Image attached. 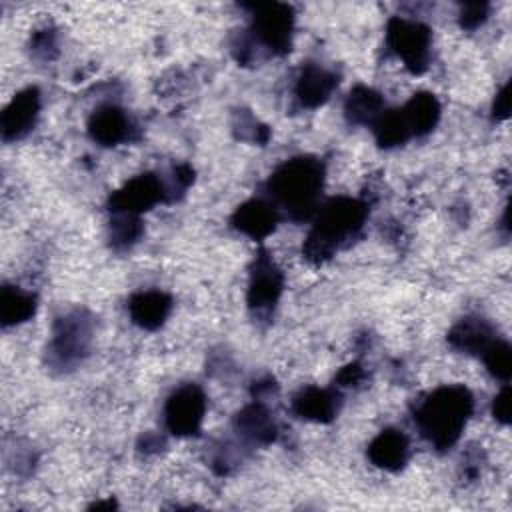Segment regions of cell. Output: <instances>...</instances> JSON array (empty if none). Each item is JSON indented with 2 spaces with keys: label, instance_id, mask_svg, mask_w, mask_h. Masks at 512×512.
Here are the masks:
<instances>
[{
  "label": "cell",
  "instance_id": "6da1fadb",
  "mask_svg": "<svg viewBox=\"0 0 512 512\" xmlns=\"http://www.w3.org/2000/svg\"><path fill=\"white\" fill-rule=\"evenodd\" d=\"M368 218V204L350 196H334L318 206L314 226L302 244V254L312 264L330 260L340 248L348 246Z\"/></svg>",
  "mask_w": 512,
  "mask_h": 512
},
{
  "label": "cell",
  "instance_id": "7a4b0ae2",
  "mask_svg": "<svg viewBox=\"0 0 512 512\" xmlns=\"http://www.w3.org/2000/svg\"><path fill=\"white\" fill-rule=\"evenodd\" d=\"M324 186V164L314 156H294L268 178V194L276 208L286 210L294 222L312 218Z\"/></svg>",
  "mask_w": 512,
  "mask_h": 512
},
{
  "label": "cell",
  "instance_id": "3957f363",
  "mask_svg": "<svg viewBox=\"0 0 512 512\" xmlns=\"http://www.w3.org/2000/svg\"><path fill=\"white\" fill-rule=\"evenodd\" d=\"M472 410L474 396L466 386H440L416 406L414 422L436 450H446L458 442Z\"/></svg>",
  "mask_w": 512,
  "mask_h": 512
},
{
  "label": "cell",
  "instance_id": "277c9868",
  "mask_svg": "<svg viewBox=\"0 0 512 512\" xmlns=\"http://www.w3.org/2000/svg\"><path fill=\"white\" fill-rule=\"evenodd\" d=\"M92 334L94 320L86 310L76 308L58 316L46 348V364L56 372L78 368L90 352Z\"/></svg>",
  "mask_w": 512,
  "mask_h": 512
},
{
  "label": "cell",
  "instance_id": "5b68a950",
  "mask_svg": "<svg viewBox=\"0 0 512 512\" xmlns=\"http://www.w3.org/2000/svg\"><path fill=\"white\" fill-rule=\"evenodd\" d=\"M252 10V26L250 40L254 46L266 48L270 54H286L292 46V30H294V10L288 4L280 2H264L250 4Z\"/></svg>",
  "mask_w": 512,
  "mask_h": 512
},
{
  "label": "cell",
  "instance_id": "8992f818",
  "mask_svg": "<svg viewBox=\"0 0 512 512\" xmlns=\"http://www.w3.org/2000/svg\"><path fill=\"white\" fill-rule=\"evenodd\" d=\"M386 44L412 74L428 70L432 34L426 24L394 16L386 24Z\"/></svg>",
  "mask_w": 512,
  "mask_h": 512
},
{
  "label": "cell",
  "instance_id": "52a82bcc",
  "mask_svg": "<svg viewBox=\"0 0 512 512\" xmlns=\"http://www.w3.org/2000/svg\"><path fill=\"white\" fill-rule=\"evenodd\" d=\"M206 414V394L198 384L178 386L164 404V424L174 436L200 434Z\"/></svg>",
  "mask_w": 512,
  "mask_h": 512
},
{
  "label": "cell",
  "instance_id": "ba28073f",
  "mask_svg": "<svg viewBox=\"0 0 512 512\" xmlns=\"http://www.w3.org/2000/svg\"><path fill=\"white\" fill-rule=\"evenodd\" d=\"M284 288L282 270L276 266L268 250L260 248L254 256L248 280V308L256 316H268L280 300Z\"/></svg>",
  "mask_w": 512,
  "mask_h": 512
},
{
  "label": "cell",
  "instance_id": "9c48e42d",
  "mask_svg": "<svg viewBox=\"0 0 512 512\" xmlns=\"http://www.w3.org/2000/svg\"><path fill=\"white\" fill-rule=\"evenodd\" d=\"M168 202L164 178L146 172L128 180L122 188L112 192L108 200V208L112 214H136L150 210L152 206Z\"/></svg>",
  "mask_w": 512,
  "mask_h": 512
},
{
  "label": "cell",
  "instance_id": "30bf717a",
  "mask_svg": "<svg viewBox=\"0 0 512 512\" xmlns=\"http://www.w3.org/2000/svg\"><path fill=\"white\" fill-rule=\"evenodd\" d=\"M134 120L128 112L116 104L98 106L88 120V134L100 146H118L122 142L134 140L136 132Z\"/></svg>",
  "mask_w": 512,
  "mask_h": 512
},
{
  "label": "cell",
  "instance_id": "8fae6325",
  "mask_svg": "<svg viewBox=\"0 0 512 512\" xmlns=\"http://www.w3.org/2000/svg\"><path fill=\"white\" fill-rule=\"evenodd\" d=\"M40 112V90L28 86L20 90L0 116V134L4 142H14L24 138L36 124Z\"/></svg>",
  "mask_w": 512,
  "mask_h": 512
},
{
  "label": "cell",
  "instance_id": "7c38bea8",
  "mask_svg": "<svg viewBox=\"0 0 512 512\" xmlns=\"http://www.w3.org/2000/svg\"><path fill=\"white\" fill-rule=\"evenodd\" d=\"M232 226L252 240H262L274 232L278 224V208L274 202L252 198L236 208L230 218Z\"/></svg>",
  "mask_w": 512,
  "mask_h": 512
},
{
  "label": "cell",
  "instance_id": "4fadbf2b",
  "mask_svg": "<svg viewBox=\"0 0 512 512\" xmlns=\"http://www.w3.org/2000/svg\"><path fill=\"white\" fill-rule=\"evenodd\" d=\"M342 406V396L334 388L308 386L300 390L292 400L296 416L312 422H332Z\"/></svg>",
  "mask_w": 512,
  "mask_h": 512
},
{
  "label": "cell",
  "instance_id": "5bb4252c",
  "mask_svg": "<svg viewBox=\"0 0 512 512\" xmlns=\"http://www.w3.org/2000/svg\"><path fill=\"white\" fill-rule=\"evenodd\" d=\"M336 86H338V76L332 70L320 64H306L298 74L294 94L300 106L318 108L330 98Z\"/></svg>",
  "mask_w": 512,
  "mask_h": 512
},
{
  "label": "cell",
  "instance_id": "9a60e30c",
  "mask_svg": "<svg viewBox=\"0 0 512 512\" xmlns=\"http://www.w3.org/2000/svg\"><path fill=\"white\" fill-rule=\"evenodd\" d=\"M234 428L246 442L258 444V446L272 444L278 434V426H276L270 410L258 398H254V402L246 404L236 414Z\"/></svg>",
  "mask_w": 512,
  "mask_h": 512
},
{
  "label": "cell",
  "instance_id": "2e32d148",
  "mask_svg": "<svg viewBox=\"0 0 512 512\" xmlns=\"http://www.w3.org/2000/svg\"><path fill=\"white\" fill-rule=\"evenodd\" d=\"M172 310V298L162 290H140L128 300V314L142 330H158Z\"/></svg>",
  "mask_w": 512,
  "mask_h": 512
},
{
  "label": "cell",
  "instance_id": "e0dca14e",
  "mask_svg": "<svg viewBox=\"0 0 512 512\" xmlns=\"http://www.w3.org/2000/svg\"><path fill=\"white\" fill-rule=\"evenodd\" d=\"M410 456V442L402 430L386 428L382 430L368 446V458L374 466L396 472L400 470Z\"/></svg>",
  "mask_w": 512,
  "mask_h": 512
},
{
  "label": "cell",
  "instance_id": "ac0fdd59",
  "mask_svg": "<svg viewBox=\"0 0 512 512\" xmlns=\"http://www.w3.org/2000/svg\"><path fill=\"white\" fill-rule=\"evenodd\" d=\"M494 340L496 334L492 324L480 316H466L448 332L450 346L466 354H482Z\"/></svg>",
  "mask_w": 512,
  "mask_h": 512
},
{
  "label": "cell",
  "instance_id": "d6986e66",
  "mask_svg": "<svg viewBox=\"0 0 512 512\" xmlns=\"http://www.w3.org/2000/svg\"><path fill=\"white\" fill-rule=\"evenodd\" d=\"M402 112L406 116L412 136H426L438 124L442 108L434 94L418 92L402 106Z\"/></svg>",
  "mask_w": 512,
  "mask_h": 512
},
{
  "label": "cell",
  "instance_id": "ffe728a7",
  "mask_svg": "<svg viewBox=\"0 0 512 512\" xmlns=\"http://www.w3.org/2000/svg\"><path fill=\"white\" fill-rule=\"evenodd\" d=\"M382 112H384V98L376 90L362 84L356 86L344 102V114L350 124L372 126Z\"/></svg>",
  "mask_w": 512,
  "mask_h": 512
},
{
  "label": "cell",
  "instance_id": "44dd1931",
  "mask_svg": "<svg viewBox=\"0 0 512 512\" xmlns=\"http://www.w3.org/2000/svg\"><path fill=\"white\" fill-rule=\"evenodd\" d=\"M36 312V296L18 286L4 284L0 294V322L4 328L30 320Z\"/></svg>",
  "mask_w": 512,
  "mask_h": 512
},
{
  "label": "cell",
  "instance_id": "7402d4cb",
  "mask_svg": "<svg viewBox=\"0 0 512 512\" xmlns=\"http://www.w3.org/2000/svg\"><path fill=\"white\" fill-rule=\"evenodd\" d=\"M376 142L384 148H394L404 144L408 138H412L410 126L406 122V116L402 112V108H394V110H384L378 120L372 124Z\"/></svg>",
  "mask_w": 512,
  "mask_h": 512
},
{
  "label": "cell",
  "instance_id": "603a6c76",
  "mask_svg": "<svg viewBox=\"0 0 512 512\" xmlns=\"http://www.w3.org/2000/svg\"><path fill=\"white\" fill-rule=\"evenodd\" d=\"M144 228L140 222V216L136 214H114L110 220V244L114 250H128L132 248L138 238L142 236Z\"/></svg>",
  "mask_w": 512,
  "mask_h": 512
},
{
  "label": "cell",
  "instance_id": "cb8c5ba5",
  "mask_svg": "<svg viewBox=\"0 0 512 512\" xmlns=\"http://www.w3.org/2000/svg\"><path fill=\"white\" fill-rule=\"evenodd\" d=\"M482 358H484V364L488 368V372L502 380V382H508L510 374H512V350L508 346V342L504 340H494L484 352H482Z\"/></svg>",
  "mask_w": 512,
  "mask_h": 512
},
{
  "label": "cell",
  "instance_id": "d4e9b609",
  "mask_svg": "<svg viewBox=\"0 0 512 512\" xmlns=\"http://www.w3.org/2000/svg\"><path fill=\"white\" fill-rule=\"evenodd\" d=\"M234 132H236V138L244 140V142H250V144H260L264 146L270 138V130L266 124L258 122L248 110H238L234 114Z\"/></svg>",
  "mask_w": 512,
  "mask_h": 512
},
{
  "label": "cell",
  "instance_id": "484cf974",
  "mask_svg": "<svg viewBox=\"0 0 512 512\" xmlns=\"http://www.w3.org/2000/svg\"><path fill=\"white\" fill-rule=\"evenodd\" d=\"M194 182V170L190 164H176L170 172V178L164 180L166 186V194H168V202L178 200L188 186Z\"/></svg>",
  "mask_w": 512,
  "mask_h": 512
},
{
  "label": "cell",
  "instance_id": "4316f807",
  "mask_svg": "<svg viewBox=\"0 0 512 512\" xmlns=\"http://www.w3.org/2000/svg\"><path fill=\"white\" fill-rule=\"evenodd\" d=\"M30 52L38 60H52V58H56V54H58L56 32L52 28H44V30L34 32V36L30 40Z\"/></svg>",
  "mask_w": 512,
  "mask_h": 512
},
{
  "label": "cell",
  "instance_id": "83f0119b",
  "mask_svg": "<svg viewBox=\"0 0 512 512\" xmlns=\"http://www.w3.org/2000/svg\"><path fill=\"white\" fill-rule=\"evenodd\" d=\"M486 18H488V4L484 2L464 4L460 10V26L466 30H476L486 22Z\"/></svg>",
  "mask_w": 512,
  "mask_h": 512
},
{
  "label": "cell",
  "instance_id": "f1b7e54d",
  "mask_svg": "<svg viewBox=\"0 0 512 512\" xmlns=\"http://www.w3.org/2000/svg\"><path fill=\"white\" fill-rule=\"evenodd\" d=\"M510 412H512L510 386L504 384V388L496 394V398H494V402H492V416L496 418V422L508 424V422H510Z\"/></svg>",
  "mask_w": 512,
  "mask_h": 512
},
{
  "label": "cell",
  "instance_id": "f546056e",
  "mask_svg": "<svg viewBox=\"0 0 512 512\" xmlns=\"http://www.w3.org/2000/svg\"><path fill=\"white\" fill-rule=\"evenodd\" d=\"M364 378H366L364 368H362L358 362H352V364H346V366L336 374L334 386H342V388L358 386Z\"/></svg>",
  "mask_w": 512,
  "mask_h": 512
},
{
  "label": "cell",
  "instance_id": "4dcf8cb0",
  "mask_svg": "<svg viewBox=\"0 0 512 512\" xmlns=\"http://www.w3.org/2000/svg\"><path fill=\"white\" fill-rule=\"evenodd\" d=\"M510 114V82H506L500 92L496 94L494 98V104H492V116L496 120H506Z\"/></svg>",
  "mask_w": 512,
  "mask_h": 512
},
{
  "label": "cell",
  "instance_id": "1f68e13d",
  "mask_svg": "<svg viewBox=\"0 0 512 512\" xmlns=\"http://www.w3.org/2000/svg\"><path fill=\"white\" fill-rule=\"evenodd\" d=\"M162 446V440L158 436H144V452H150V450H156Z\"/></svg>",
  "mask_w": 512,
  "mask_h": 512
}]
</instances>
